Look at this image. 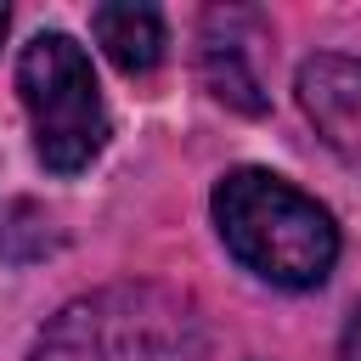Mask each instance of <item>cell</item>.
<instances>
[{
  "label": "cell",
  "mask_w": 361,
  "mask_h": 361,
  "mask_svg": "<svg viewBox=\"0 0 361 361\" xmlns=\"http://www.w3.org/2000/svg\"><path fill=\"white\" fill-rule=\"evenodd\" d=\"M6 23H11V11H6V6H0V39H6Z\"/></svg>",
  "instance_id": "ba28073f"
},
{
  "label": "cell",
  "mask_w": 361,
  "mask_h": 361,
  "mask_svg": "<svg viewBox=\"0 0 361 361\" xmlns=\"http://www.w3.org/2000/svg\"><path fill=\"white\" fill-rule=\"evenodd\" d=\"M34 361H203V327L180 293L124 282L73 299L39 333Z\"/></svg>",
  "instance_id": "7a4b0ae2"
},
{
  "label": "cell",
  "mask_w": 361,
  "mask_h": 361,
  "mask_svg": "<svg viewBox=\"0 0 361 361\" xmlns=\"http://www.w3.org/2000/svg\"><path fill=\"white\" fill-rule=\"evenodd\" d=\"M220 243L276 288H316L338 259L333 214L271 169H231L214 186Z\"/></svg>",
  "instance_id": "6da1fadb"
},
{
  "label": "cell",
  "mask_w": 361,
  "mask_h": 361,
  "mask_svg": "<svg viewBox=\"0 0 361 361\" xmlns=\"http://www.w3.org/2000/svg\"><path fill=\"white\" fill-rule=\"evenodd\" d=\"M90 34L124 73H152L164 62V17L152 6H96Z\"/></svg>",
  "instance_id": "5b68a950"
},
{
  "label": "cell",
  "mask_w": 361,
  "mask_h": 361,
  "mask_svg": "<svg viewBox=\"0 0 361 361\" xmlns=\"http://www.w3.org/2000/svg\"><path fill=\"white\" fill-rule=\"evenodd\" d=\"M17 90L34 124V152L51 175H79L107 147V107L85 45L68 34H34L17 56Z\"/></svg>",
  "instance_id": "3957f363"
},
{
  "label": "cell",
  "mask_w": 361,
  "mask_h": 361,
  "mask_svg": "<svg viewBox=\"0 0 361 361\" xmlns=\"http://www.w3.org/2000/svg\"><path fill=\"white\" fill-rule=\"evenodd\" d=\"M214 23L226 28V39L203 23V79H209V90H214L220 102H231V107H243V113H259L265 96H259V79H254L248 62H243V45L231 39V17L214 11Z\"/></svg>",
  "instance_id": "8992f818"
},
{
  "label": "cell",
  "mask_w": 361,
  "mask_h": 361,
  "mask_svg": "<svg viewBox=\"0 0 361 361\" xmlns=\"http://www.w3.org/2000/svg\"><path fill=\"white\" fill-rule=\"evenodd\" d=\"M299 107L310 113L316 135L350 169H361V56H338V51L310 56L299 68Z\"/></svg>",
  "instance_id": "277c9868"
},
{
  "label": "cell",
  "mask_w": 361,
  "mask_h": 361,
  "mask_svg": "<svg viewBox=\"0 0 361 361\" xmlns=\"http://www.w3.org/2000/svg\"><path fill=\"white\" fill-rule=\"evenodd\" d=\"M344 361H361V305H355V316L344 327Z\"/></svg>",
  "instance_id": "52a82bcc"
}]
</instances>
